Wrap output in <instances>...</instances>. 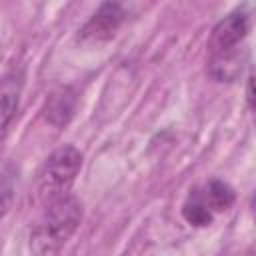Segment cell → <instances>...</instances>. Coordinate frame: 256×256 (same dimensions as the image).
Instances as JSON below:
<instances>
[{
  "mask_svg": "<svg viewBox=\"0 0 256 256\" xmlns=\"http://www.w3.org/2000/svg\"><path fill=\"white\" fill-rule=\"evenodd\" d=\"M14 180H16L14 170L10 166H4L0 170V220L8 214V210H10L12 202H14V194H16L14 192L16 190Z\"/></svg>",
  "mask_w": 256,
  "mask_h": 256,
  "instance_id": "9",
  "label": "cell"
},
{
  "mask_svg": "<svg viewBox=\"0 0 256 256\" xmlns=\"http://www.w3.org/2000/svg\"><path fill=\"white\" fill-rule=\"evenodd\" d=\"M198 188L202 192V198L206 200V204L210 206V210L214 214L228 210L236 200L234 188L224 180H216L214 178V180H210V182H206L204 186H198Z\"/></svg>",
  "mask_w": 256,
  "mask_h": 256,
  "instance_id": "8",
  "label": "cell"
},
{
  "mask_svg": "<svg viewBox=\"0 0 256 256\" xmlns=\"http://www.w3.org/2000/svg\"><path fill=\"white\" fill-rule=\"evenodd\" d=\"M250 18L244 10H234L216 22L208 38V72L216 82H232L242 70L240 44L248 36Z\"/></svg>",
  "mask_w": 256,
  "mask_h": 256,
  "instance_id": "1",
  "label": "cell"
},
{
  "mask_svg": "<svg viewBox=\"0 0 256 256\" xmlns=\"http://www.w3.org/2000/svg\"><path fill=\"white\" fill-rule=\"evenodd\" d=\"M22 86H24L22 72L10 70L0 78V132L12 122L18 110Z\"/></svg>",
  "mask_w": 256,
  "mask_h": 256,
  "instance_id": "5",
  "label": "cell"
},
{
  "mask_svg": "<svg viewBox=\"0 0 256 256\" xmlns=\"http://www.w3.org/2000/svg\"><path fill=\"white\" fill-rule=\"evenodd\" d=\"M252 84H254V76L252 72L248 74V80H246V100H248V108L252 110L254 108V92H252Z\"/></svg>",
  "mask_w": 256,
  "mask_h": 256,
  "instance_id": "10",
  "label": "cell"
},
{
  "mask_svg": "<svg viewBox=\"0 0 256 256\" xmlns=\"http://www.w3.org/2000/svg\"><path fill=\"white\" fill-rule=\"evenodd\" d=\"M82 168V152L70 144L56 148L42 164L36 180L38 200L46 206L70 194V188Z\"/></svg>",
  "mask_w": 256,
  "mask_h": 256,
  "instance_id": "3",
  "label": "cell"
},
{
  "mask_svg": "<svg viewBox=\"0 0 256 256\" xmlns=\"http://www.w3.org/2000/svg\"><path fill=\"white\" fill-rule=\"evenodd\" d=\"M82 222V204L68 194L44 206L42 216L30 230V250L34 256H56Z\"/></svg>",
  "mask_w": 256,
  "mask_h": 256,
  "instance_id": "2",
  "label": "cell"
},
{
  "mask_svg": "<svg viewBox=\"0 0 256 256\" xmlns=\"http://www.w3.org/2000/svg\"><path fill=\"white\" fill-rule=\"evenodd\" d=\"M76 108V94L70 86H62L50 94L44 106V118L52 126H64L70 122Z\"/></svg>",
  "mask_w": 256,
  "mask_h": 256,
  "instance_id": "6",
  "label": "cell"
},
{
  "mask_svg": "<svg viewBox=\"0 0 256 256\" xmlns=\"http://www.w3.org/2000/svg\"><path fill=\"white\" fill-rule=\"evenodd\" d=\"M122 22H124L122 6L116 2H104L84 24V28L80 30V36L90 42H104L118 32Z\"/></svg>",
  "mask_w": 256,
  "mask_h": 256,
  "instance_id": "4",
  "label": "cell"
},
{
  "mask_svg": "<svg viewBox=\"0 0 256 256\" xmlns=\"http://www.w3.org/2000/svg\"><path fill=\"white\" fill-rule=\"evenodd\" d=\"M182 216L190 226H196V228H204V226L212 224L214 212L210 210V206L202 198V192L198 186L188 192V196L182 204Z\"/></svg>",
  "mask_w": 256,
  "mask_h": 256,
  "instance_id": "7",
  "label": "cell"
}]
</instances>
